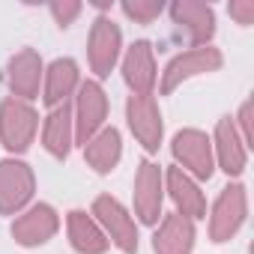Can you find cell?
Masks as SVG:
<instances>
[{
    "mask_svg": "<svg viewBox=\"0 0 254 254\" xmlns=\"http://www.w3.org/2000/svg\"><path fill=\"white\" fill-rule=\"evenodd\" d=\"M69 239L81 254H102L108 248V236L102 233V227L81 209L69 212Z\"/></svg>",
    "mask_w": 254,
    "mask_h": 254,
    "instance_id": "19",
    "label": "cell"
},
{
    "mask_svg": "<svg viewBox=\"0 0 254 254\" xmlns=\"http://www.w3.org/2000/svg\"><path fill=\"white\" fill-rule=\"evenodd\" d=\"M168 189H171V197L177 200V206L183 209L180 215H186V218H200V215L206 212L203 194L197 191V186L191 183V177H189L183 168H171V171H168Z\"/></svg>",
    "mask_w": 254,
    "mask_h": 254,
    "instance_id": "17",
    "label": "cell"
},
{
    "mask_svg": "<svg viewBox=\"0 0 254 254\" xmlns=\"http://www.w3.org/2000/svg\"><path fill=\"white\" fill-rule=\"evenodd\" d=\"M215 150H218V162L227 174H242L245 168V144L236 132V126L230 117L218 120V129H215Z\"/></svg>",
    "mask_w": 254,
    "mask_h": 254,
    "instance_id": "16",
    "label": "cell"
},
{
    "mask_svg": "<svg viewBox=\"0 0 254 254\" xmlns=\"http://www.w3.org/2000/svg\"><path fill=\"white\" fill-rule=\"evenodd\" d=\"M126 114H129V126L135 138L147 147V150H159L162 144V114L153 96H132L129 105H126Z\"/></svg>",
    "mask_w": 254,
    "mask_h": 254,
    "instance_id": "6",
    "label": "cell"
},
{
    "mask_svg": "<svg viewBox=\"0 0 254 254\" xmlns=\"http://www.w3.org/2000/svg\"><path fill=\"white\" fill-rule=\"evenodd\" d=\"M123 12L129 15V18H135L138 24H150L153 18H159L162 3H159V0H126Z\"/></svg>",
    "mask_w": 254,
    "mask_h": 254,
    "instance_id": "22",
    "label": "cell"
},
{
    "mask_svg": "<svg viewBox=\"0 0 254 254\" xmlns=\"http://www.w3.org/2000/svg\"><path fill=\"white\" fill-rule=\"evenodd\" d=\"M242 218H245V189L242 186H227L221 191V197L215 200L212 221H209V236L215 242L230 239L239 230Z\"/></svg>",
    "mask_w": 254,
    "mask_h": 254,
    "instance_id": "5",
    "label": "cell"
},
{
    "mask_svg": "<svg viewBox=\"0 0 254 254\" xmlns=\"http://www.w3.org/2000/svg\"><path fill=\"white\" fill-rule=\"evenodd\" d=\"M57 212L51 209V206H45V203H39V206H33V209H27L15 224H12V236H15V242H21V245H42V242H48L54 233H57Z\"/></svg>",
    "mask_w": 254,
    "mask_h": 254,
    "instance_id": "11",
    "label": "cell"
},
{
    "mask_svg": "<svg viewBox=\"0 0 254 254\" xmlns=\"http://www.w3.org/2000/svg\"><path fill=\"white\" fill-rule=\"evenodd\" d=\"M215 69H221L218 48H191V51L180 54L177 60H171V66L165 72V81H162V93H171L186 78H194V75H203V72H215Z\"/></svg>",
    "mask_w": 254,
    "mask_h": 254,
    "instance_id": "7",
    "label": "cell"
},
{
    "mask_svg": "<svg viewBox=\"0 0 254 254\" xmlns=\"http://www.w3.org/2000/svg\"><path fill=\"white\" fill-rule=\"evenodd\" d=\"M156 245V254H191V245H194V227H191V218L174 212L162 221V230L156 233L153 239Z\"/></svg>",
    "mask_w": 254,
    "mask_h": 254,
    "instance_id": "14",
    "label": "cell"
},
{
    "mask_svg": "<svg viewBox=\"0 0 254 254\" xmlns=\"http://www.w3.org/2000/svg\"><path fill=\"white\" fill-rule=\"evenodd\" d=\"M239 126H242V144H248V141H251V102L242 105V111H239Z\"/></svg>",
    "mask_w": 254,
    "mask_h": 254,
    "instance_id": "25",
    "label": "cell"
},
{
    "mask_svg": "<svg viewBox=\"0 0 254 254\" xmlns=\"http://www.w3.org/2000/svg\"><path fill=\"white\" fill-rule=\"evenodd\" d=\"M105 114H108V99H105V90L93 81L81 84L78 90V141L87 144L105 123Z\"/></svg>",
    "mask_w": 254,
    "mask_h": 254,
    "instance_id": "9",
    "label": "cell"
},
{
    "mask_svg": "<svg viewBox=\"0 0 254 254\" xmlns=\"http://www.w3.org/2000/svg\"><path fill=\"white\" fill-rule=\"evenodd\" d=\"M120 57V27L108 18H96L90 30V63L96 75H111L114 63Z\"/></svg>",
    "mask_w": 254,
    "mask_h": 254,
    "instance_id": "8",
    "label": "cell"
},
{
    "mask_svg": "<svg viewBox=\"0 0 254 254\" xmlns=\"http://www.w3.org/2000/svg\"><path fill=\"white\" fill-rule=\"evenodd\" d=\"M135 209L144 224H156L162 212V171L153 162H144L135 180Z\"/></svg>",
    "mask_w": 254,
    "mask_h": 254,
    "instance_id": "10",
    "label": "cell"
},
{
    "mask_svg": "<svg viewBox=\"0 0 254 254\" xmlns=\"http://www.w3.org/2000/svg\"><path fill=\"white\" fill-rule=\"evenodd\" d=\"M78 12H81V3H51V15L57 18L60 27H69Z\"/></svg>",
    "mask_w": 254,
    "mask_h": 254,
    "instance_id": "23",
    "label": "cell"
},
{
    "mask_svg": "<svg viewBox=\"0 0 254 254\" xmlns=\"http://www.w3.org/2000/svg\"><path fill=\"white\" fill-rule=\"evenodd\" d=\"M120 153H123V147H120V132L117 129H99L84 144V156L99 174H108L120 162Z\"/></svg>",
    "mask_w": 254,
    "mask_h": 254,
    "instance_id": "18",
    "label": "cell"
},
{
    "mask_svg": "<svg viewBox=\"0 0 254 254\" xmlns=\"http://www.w3.org/2000/svg\"><path fill=\"white\" fill-rule=\"evenodd\" d=\"M33 194V174L21 162H0V212H18Z\"/></svg>",
    "mask_w": 254,
    "mask_h": 254,
    "instance_id": "4",
    "label": "cell"
},
{
    "mask_svg": "<svg viewBox=\"0 0 254 254\" xmlns=\"http://www.w3.org/2000/svg\"><path fill=\"white\" fill-rule=\"evenodd\" d=\"M36 135V111L21 99H6L0 105V141L6 150L21 153L33 144Z\"/></svg>",
    "mask_w": 254,
    "mask_h": 254,
    "instance_id": "1",
    "label": "cell"
},
{
    "mask_svg": "<svg viewBox=\"0 0 254 254\" xmlns=\"http://www.w3.org/2000/svg\"><path fill=\"white\" fill-rule=\"evenodd\" d=\"M174 156L197 180H209L212 177V144H209V138L203 132H197V129L180 132L174 138Z\"/></svg>",
    "mask_w": 254,
    "mask_h": 254,
    "instance_id": "3",
    "label": "cell"
},
{
    "mask_svg": "<svg viewBox=\"0 0 254 254\" xmlns=\"http://www.w3.org/2000/svg\"><path fill=\"white\" fill-rule=\"evenodd\" d=\"M230 15L239 24H251V18H254V0H245V3H230Z\"/></svg>",
    "mask_w": 254,
    "mask_h": 254,
    "instance_id": "24",
    "label": "cell"
},
{
    "mask_svg": "<svg viewBox=\"0 0 254 254\" xmlns=\"http://www.w3.org/2000/svg\"><path fill=\"white\" fill-rule=\"evenodd\" d=\"M171 15H174V21L189 33V39H191L194 45L206 42V39L212 36V30H215V15H212V9H209L206 3H197V0H183V3H177V6L171 9Z\"/></svg>",
    "mask_w": 254,
    "mask_h": 254,
    "instance_id": "13",
    "label": "cell"
},
{
    "mask_svg": "<svg viewBox=\"0 0 254 254\" xmlns=\"http://www.w3.org/2000/svg\"><path fill=\"white\" fill-rule=\"evenodd\" d=\"M78 87V66L75 60H54L48 69V84H45V102L57 105L66 102V96Z\"/></svg>",
    "mask_w": 254,
    "mask_h": 254,
    "instance_id": "21",
    "label": "cell"
},
{
    "mask_svg": "<svg viewBox=\"0 0 254 254\" xmlns=\"http://www.w3.org/2000/svg\"><path fill=\"white\" fill-rule=\"evenodd\" d=\"M39 78H42V60L36 51L27 48L9 60V84H12L15 96L33 99L39 93Z\"/></svg>",
    "mask_w": 254,
    "mask_h": 254,
    "instance_id": "15",
    "label": "cell"
},
{
    "mask_svg": "<svg viewBox=\"0 0 254 254\" xmlns=\"http://www.w3.org/2000/svg\"><path fill=\"white\" fill-rule=\"evenodd\" d=\"M123 75L126 84L135 90V96H150L153 84H156V60H153V48L150 42H135L123 60Z\"/></svg>",
    "mask_w": 254,
    "mask_h": 254,
    "instance_id": "12",
    "label": "cell"
},
{
    "mask_svg": "<svg viewBox=\"0 0 254 254\" xmlns=\"http://www.w3.org/2000/svg\"><path fill=\"white\" fill-rule=\"evenodd\" d=\"M93 215L102 221L105 233L111 236L108 242H114V245L123 248L126 254H135V251H138V230H135V221L129 218V212H126L111 194L96 197V203H93Z\"/></svg>",
    "mask_w": 254,
    "mask_h": 254,
    "instance_id": "2",
    "label": "cell"
},
{
    "mask_svg": "<svg viewBox=\"0 0 254 254\" xmlns=\"http://www.w3.org/2000/svg\"><path fill=\"white\" fill-rule=\"evenodd\" d=\"M42 141H45V150L57 159H66L69 153V144H72V114L63 102V108H54L45 120V132H42Z\"/></svg>",
    "mask_w": 254,
    "mask_h": 254,
    "instance_id": "20",
    "label": "cell"
}]
</instances>
